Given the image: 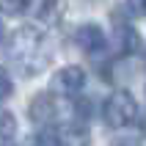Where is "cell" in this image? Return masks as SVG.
<instances>
[{
    "mask_svg": "<svg viewBox=\"0 0 146 146\" xmlns=\"http://www.w3.org/2000/svg\"><path fill=\"white\" fill-rule=\"evenodd\" d=\"M58 143L61 146H88V130H86V124L74 121L69 127H64V132L58 135Z\"/></svg>",
    "mask_w": 146,
    "mask_h": 146,
    "instance_id": "obj_6",
    "label": "cell"
},
{
    "mask_svg": "<svg viewBox=\"0 0 146 146\" xmlns=\"http://www.w3.org/2000/svg\"><path fill=\"white\" fill-rule=\"evenodd\" d=\"M33 146H61V143H58V135H55V132L41 130L39 135L33 138Z\"/></svg>",
    "mask_w": 146,
    "mask_h": 146,
    "instance_id": "obj_11",
    "label": "cell"
},
{
    "mask_svg": "<svg viewBox=\"0 0 146 146\" xmlns=\"http://www.w3.org/2000/svg\"><path fill=\"white\" fill-rule=\"evenodd\" d=\"M17 135V121L8 110H0V141H11Z\"/></svg>",
    "mask_w": 146,
    "mask_h": 146,
    "instance_id": "obj_8",
    "label": "cell"
},
{
    "mask_svg": "<svg viewBox=\"0 0 146 146\" xmlns=\"http://www.w3.org/2000/svg\"><path fill=\"white\" fill-rule=\"evenodd\" d=\"M31 119L41 127H52L55 121H61V102L55 94H36L31 99Z\"/></svg>",
    "mask_w": 146,
    "mask_h": 146,
    "instance_id": "obj_3",
    "label": "cell"
},
{
    "mask_svg": "<svg viewBox=\"0 0 146 146\" xmlns=\"http://www.w3.org/2000/svg\"><path fill=\"white\" fill-rule=\"evenodd\" d=\"M0 36H3V25H0Z\"/></svg>",
    "mask_w": 146,
    "mask_h": 146,
    "instance_id": "obj_14",
    "label": "cell"
},
{
    "mask_svg": "<svg viewBox=\"0 0 146 146\" xmlns=\"http://www.w3.org/2000/svg\"><path fill=\"white\" fill-rule=\"evenodd\" d=\"M74 41L80 44L86 52H99V50L108 44V36L99 25H83L80 31L74 33Z\"/></svg>",
    "mask_w": 146,
    "mask_h": 146,
    "instance_id": "obj_5",
    "label": "cell"
},
{
    "mask_svg": "<svg viewBox=\"0 0 146 146\" xmlns=\"http://www.w3.org/2000/svg\"><path fill=\"white\" fill-rule=\"evenodd\" d=\"M11 91H14V83H11V77H8V72L3 69V66H0V102L11 97Z\"/></svg>",
    "mask_w": 146,
    "mask_h": 146,
    "instance_id": "obj_10",
    "label": "cell"
},
{
    "mask_svg": "<svg viewBox=\"0 0 146 146\" xmlns=\"http://www.w3.org/2000/svg\"><path fill=\"white\" fill-rule=\"evenodd\" d=\"M6 58H8V64H14L22 74H36L50 64L52 47H50L47 36L39 28L25 25V28H17L11 33V39L6 41Z\"/></svg>",
    "mask_w": 146,
    "mask_h": 146,
    "instance_id": "obj_1",
    "label": "cell"
},
{
    "mask_svg": "<svg viewBox=\"0 0 146 146\" xmlns=\"http://www.w3.org/2000/svg\"><path fill=\"white\" fill-rule=\"evenodd\" d=\"M64 17V3L61 0H41L39 6V19L47 25H58V19Z\"/></svg>",
    "mask_w": 146,
    "mask_h": 146,
    "instance_id": "obj_7",
    "label": "cell"
},
{
    "mask_svg": "<svg viewBox=\"0 0 146 146\" xmlns=\"http://www.w3.org/2000/svg\"><path fill=\"white\" fill-rule=\"evenodd\" d=\"M52 86H55L58 94H77L86 86V72L80 66H66L52 77Z\"/></svg>",
    "mask_w": 146,
    "mask_h": 146,
    "instance_id": "obj_4",
    "label": "cell"
},
{
    "mask_svg": "<svg viewBox=\"0 0 146 146\" xmlns=\"http://www.w3.org/2000/svg\"><path fill=\"white\" fill-rule=\"evenodd\" d=\"M31 3L33 0H0V11L3 14H22V11H28Z\"/></svg>",
    "mask_w": 146,
    "mask_h": 146,
    "instance_id": "obj_9",
    "label": "cell"
},
{
    "mask_svg": "<svg viewBox=\"0 0 146 146\" xmlns=\"http://www.w3.org/2000/svg\"><path fill=\"white\" fill-rule=\"evenodd\" d=\"M127 6L132 8L135 17H143V0H127Z\"/></svg>",
    "mask_w": 146,
    "mask_h": 146,
    "instance_id": "obj_12",
    "label": "cell"
},
{
    "mask_svg": "<svg viewBox=\"0 0 146 146\" xmlns=\"http://www.w3.org/2000/svg\"><path fill=\"white\" fill-rule=\"evenodd\" d=\"M116 146H130V143H116Z\"/></svg>",
    "mask_w": 146,
    "mask_h": 146,
    "instance_id": "obj_13",
    "label": "cell"
},
{
    "mask_svg": "<svg viewBox=\"0 0 146 146\" xmlns=\"http://www.w3.org/2000/svg\"><path fill=\"white\" fill-rule=\"evenodd\" d=\"M105 121L108 127H113V130H124V127H130L135 119H138V102H135V97H132L130 91H113L110 97H108L105 102Z\"/></svg>",
    "mask_w": 146,
    "mask_h": 146,
    "instance_id": "obj_2",
    "label": "cell"
}]
</instances>
